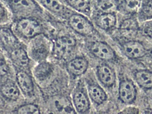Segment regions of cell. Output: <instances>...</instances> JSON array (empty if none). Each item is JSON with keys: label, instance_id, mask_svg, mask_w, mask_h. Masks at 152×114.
I'll use <instances>...</instances> for the list:
<instances>
[{"label": "cell", "instance_id": "17", "mask_svg": "<svg viewBox=\"0 0 152 114\" xmlns=\"http://www.w3.org/2000/svg\"><path fill=\"white\" fill-rule=\"evenodd\" d=\"M1 92L5 97L10 100L17 99L20 96V92L16 85L14 82L8 81L3 85Z\"/></svg>", "mask_w": 152, "mask_h": 114}, {"label": "cell", "instance_id": "25", "mask_svg": "<svg viewBox=\"0 0 152 114\" xmlns=\"http://www.w3.org/2000/svg\"><path fill=\"white\" fill-rule=\"evenodd\" d=\"M9 67L6 62L2 60H0V77L7 75Z\"/></svg>", "mask_w": 152, "mask_h": 114}, {"label": "cell", "instance_id": "12", "mask_svg": "<svg viewBox=\"0 0 152 114\" xmlns=\"http://www.w3.org/2000/svg\"><path fill=\"white\" fill-rule=\"evenodd\" d=\"M10 6L15 11L20 12H31L37 8L34 0H8Z\"/></svg>", "mask_w": 152, "mask_h": 114}, {"label": "cell", "instance_id": "2", "mask_svg": "<svg viewBox=\"0 0 152 114\" xmlns=\"http://www.w3.org/2000/svg\"><path fill=\"white\" fill-rule=\"evenodd\" d=\"M75 45L76 41L72 36H61L55 41L53 49L54 55L58 59L64 58L72 51Z\"/></svg>", "mask_w": 152, "mask_h": 114}, {"label": "cell", "instance_id": "18", "mask_svg": "<svg viewBox=\"0 0 152 114\" xmlns=\"http://www.w3.org/2000/svg\"><path fill=\"white\" fill-rule=\"evenodd\" d=\"M0 39L6 47H15L18 44L16 38L9 29L3 28L0 29Z\"/></svg>", "mask_w": 152, "mask_h": 114}, {"label": "cell", "instance_id": "8", "mask_svg": "<svg viewBox=\"0 0 152 114\" xmlns=\"http://www.w3.org/2000/svg\"><path fill=\"white\" fill-rule=\"evenodd\" d=\"M123 52L128 58L136 59L142 58L146 55V50L140 42L132 41L126 42L122 46Z\"/></svg>", "mask_w": 152, "mask_h": 114}, {"label": "cell", "instance_id": "16", "mask_svg": "<svg viewBox=\"0 0 152 114\" xmlns=\"http://www.w3.org/2000/svg\"><path fill=\"white\" fill-rule=\"evenodd\" d=\"M116 23V18L115 15L107 12L100 15L96 20L98 26L101 28L107 30L115 26Z\"/></svg>", "mask_w": 152, "mask_h": 114}, {"label": "cell", "instance_id": "10", "mask_svg": "<svg viewBox=\"0 0 152 114\" xmlns=\"http://www.w3.org/2000/svg\"><path fill=\"white\" fill-rule=\"evenodd\" d=\"M88 91L91 99L98 105L103 104L107 99V95L103 88L95 82L88 84Z\"/></svg>", "mask_w": 152, "mask_h": 114}, {"label": "cell", "instance_id": "6", "mask_svg": "<svg viewBox=\"0 0 152 114\" xmlns=\"http://www.w3.org/2000/svg\"><path fill=\"white\" fill-rule=\"evenodd\" d=\"M89 50L94 56L102 60H111L115 55L112 48L106 43L102 42L93 43L89 47Z\"/></svg>", "mask_w": 152, "mask_h": 114}, {"label": "cell", "instance_id": "5", "mask_svg": "<svg viewBox=\"0 0 152 114\" xmlns=\"http://www.w3.org/2000/svg\"><path fill=\"white\" fill-rule=\"evenodd\" d=\"M96 73L99 80L105 87H112L116 83V72L109 65L103 64L98 66L96 68Z\"/></svg>", "mask_w": 152, "mask_h": 114}, {"label": "cell", "instance_id": "14", "mask_svg": "<svg viewBox=\"0 0 152 114\" xmlns=\"http://www.w3.org/2000/svg\"><path fill=\"white\" fill-rule=\"evenodd\" d=\"M16 76L18 84L22 91L28 95L33 93L34 84L29 75L24 71H20L17 73Z\"/></svg>", "mask_w": 152, "mask_h": 114}, {"label": "cell", "instance_id": "4", "mask_svg": "<svg viewBox=\"0 0 152 114\" xmlns=\"http://www.w3.org/2000/svg\"><path fill=\"white\" fill-rule=\"evenodd\" d=\"M16 28L20 34L27 38H31L39 34L42 31L40 24L33 19L24 18L18 21Z\"/></svg>", "mask_w": 152, "mask_h": 114}, {"label": "cell", "instance_id": "21", "mask_svg": "<svg viewBox=\"0 0 152 114\" xmlns=\"http://www.w3.org/2000/svg\"><path fill=\"white\" fill-rule=\"evenodd\" d=\"M52 68L48 63H42L37 66L34 71V75L38 79L43 80L47 78L51 73Z\"/></svg>", "mask_w": 152, "mask_h": 114}, {"label": "cell", "instance_id": "15", "mask_svg": "<svg viewBox=\"0 0 152 114\" xmlns=\"http://www.w3.org/2000/svg\"><path fill=\"white\" fill-rule=\"evenodd\" d=\"M11 58L14 64L20 67H26L29 64V60L27 53L21 48L12 50L11 53Z\"/></svg>", "mask_w": 152, "mask_h": 114}, {"label": "cell", "instance_id": "9", "mask_svg": "<svg viewBox=\"0 0 152 114\" xmlns=\"http://www.w3.org/2000/svg\"><path fill=\"white\" fill-rule=\"evenodd\" d=\"M73 100L76 110L79 113H85L89 110L90 101L84 89L81 88L76 91L73 95Z\"/></svg>", "mask_w": 152, "mask_h": 114}, {"label": "cell", "instance_id": "20", "mask_svg": "<svg viewBox=\"0 0 152 114\" xmlns=\"http://www.w3.org/2000/svg\"><path fill=\"white\" fill-rule=\"evenodd\" d=\"M73 9L81 13L88 14L91 9L90 0H66Z\"/></svg>", "mask_w": 152, "mask_h": 114}, {"label": "cell", "instance_id": "28", "mask_svg": "<svg viewBox=\"0 0 152 114\" xmlns=\"http://www.w3.org/2000/svg\"><path fill=\"white\" fill-rule=\"evenodd\" d=\"M4 105V101L2 98L0 96V108L3 107Z\"/></svg>", "mask_w": 152, "mask_h": 114}, {"label": "cell", "instance_id": "1", "mask_svg": "<svg viewBox=\"0 0 152 114\" xmlns=\"http://www.w3.org/2000/svg\"><path fill=\"white\" fill-rule=\"evenodd\" d=\"M118 93L119 98L121 102L129 104H133L136 100L137 90L132 80L124 78L120 80Z\"/></svg>", "mask_w": 152, "mask_h": 114}, {"label": "cell", "instance_id": "22", "mask_svg": "<svg viewBox=\"0 0 152 114\" xmlns=\"http://www.w3.org/2000/svg\"><path fill=\"white\" fill-rule=\"evenodd\" d=\"M137 28L136 22L132 19H129L124 21L121 25L120 30L123 34L130 35L135 32Z\"/></svg>", "mask_w": 152, "mask_h": 114}, {"label": "cell", "instance_id": "7", "mask_svg": "<svg viewBox=\"0 0 152 114\" xmlns=\"http://www.w3.org/2000/svg\"><path fill=\"white\" fill-rule=\"evenodd\" d=\"M50 105L53 112L57 113H75V111L68 99L62 96H57L50 99Z\"/></svg>", "mask_w": 152, "mask_h": 114}, {"label": "cell", "instance_id": "23", "mask_svg": "<svg viewBox=\"0 0 152 114\" xmlns=\"http://www.w3.org/2000/svg\"><path fill=\"white\" fill-rule=\"evenodd\" d=\"M17 112L20 114L40 113L39 108L32 104H27L21 106L18 109Z\"/></svg>", "mask_w": 152, "mask_h": 114}, {"label": "cell", "instance_id": "11", "mask_svg": "<svg viewBox=\"0 0 152 114\" xmlns=\"http://www.w3.org/2000/svg\"><path fill=\"white\" fill-rule=\"evenodd\" d=\"M88 65L86 59L82 57H78L70 61L66 66V69L69 73L73 77H79L86 72Z\"/></svg>", "mask_w": 152, "mask_h": 114}, {"label": "cell", "instance_id": "19", "mask_svg": "<svg viewBox=\"0 0 152 114\" xmlns=\"http://www.w3.org/2000/svg\"><path fill=\"white\" fill-rule=\"evenodd\" d=\"M42 5L47 9L56 14L64 12L65 6L59 0H41Z\"/></svg>", "mask_w": 152, "mask_h": 114}, {"label": "cell", "instance_id": "26", "mask_svg": "<svg viewBox=\"0 0 152 114\" xmlns=\"http://www.w3.org/2000/svg\"><path fill=\"white\" fill-rule=\"evenodd\" d=\"M139 110L133 107H129L120 112V114H137L138 113Z\"/></svg>", "mask_w": 152, "mask_h": 114}, {"label": "cell", "instance_id": "24", "mask_svg": "<svg viewBox=\"0 0 152 114\" xmlns=\"http://www.w3.org/2000/svg\"><path fill=\"white\" fill-rule=\"evenodd\" d=\"M141 3V0H125V10L129 12H135L140 7Z\"/></svg>", "mask_w": 152, "mask_h": 114}, {"label": "cell", "instance_id": "3", "mask_svg": "<svg viewBox=\"0 0 152 114\" xmlns=\"http://www.w3.org/2000/svg\"><path fill=\"white\" fill-rule=\"evenodd\" d=\"M69 25L76 32L83 36L91 34L93 30L92 24L84 16L79 14H74L69 18Z\"/></svg>", "mask_w": 152, "mask_h": 114}, {"label": "cell", "instance_id": "27", "mask_svg": "<svg viewBox=\"0 0 152 114\" xmlns=\"http://www.w3.org/2000/svg\"><path fill=\"white\" fill-rule=\"evenodd\" d=\"M4 14V11L3 8L0 6V19L3 16Z\"/></svg>", "mask_w": 152, "mask_h": 114}, {"label": "cell", "instance_id": "13", "mask_svg": "<svg viewBox=\"0 0 152 114\" xmlns=\"http://www.w3.org/2000/svg\"><path fill=\"white\" fill-rule=\"evenodd\" d=\"M134 79L137 84L143 89L146 90L152 88V72L148 69H141L134 73Z\"/></svg>", "mask_w": 152, "mask_h": 114}]
</instances>
